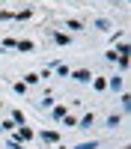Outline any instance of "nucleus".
I'll list each match as a JSON object with an SVG mask.
<instances>
[{"instance_id":"7ed1b4c3","label":"nucleus","mask_w":131,"mask_h":149,"mask_svg":"<svg viewBox=\"0 0 131 149\" xmlns=\"http://www.w3.org/2000/svg\"><path fill=\"white\" fill-rule=\"evenodd\" d=\"M42 140H48V143H57V131H42Z\"/></svg>"},{"instance_id":"6e6552de","label":"nucleus","mask_w":131,"mask_h":149,"mask_svg":"<svg viewBox=\"0 0 131 149\" xmlns=\"http://www.w3.org/2000/svg\"><path fill=\"white\" fill-rule=\"evenodd\" d=\"M75 149H98V140H92V143H80V146H75Z\"/></svg>"},{"instance_id":"0eeeda50","label":"nucleus","mask_w":131,"mask_h":149,"mask_svg":"<svg viewBox=\"0 0 131 149\" xmlns=\"http://www.w3.org/2000/svg\"><path fill=\"white\" fill-rule=\"evenodd\" d=\"M119 86H122V78H116V74H113V78H110V90H119Z\"/></svg>"},{"instance_id":"f03ea898","label":"nucleus","mask_w":131,"mask_h":149,"mask_svg":"<svg viewBox=\"0 0 131 149\" xmlns=\"http://www.w3.org/2000/svg\"><path fill=\"white\" fill-rule=\"evenodd\" d=\"M89 125H92V113H87V116L78 122V128H89Z\"/></svg>"},{"instance_id":"39448f33","label":"nucleus","mask_w":131,"mask_h":149,"mask_svg":"<svg viewBox=\"0 0 131 149\" xmlns=\"http://www.w3.org/2000/svg\"><path fill=\"white\" fill-rule=\"evenodd\" d=\"M18 51H33V42H15Z\"/></svg>"},{"instance_id":"f257e3e1","label":"nucleus","mask_w":131,"mask_h":149,"mask_svg":"<svg viewBox=\"0 0 131 149\" xmlns=\"http://www.w3.org/2000/svg\"><path fill=\"white\" fill-rule=\"evenodd\" d=\"M71 78L83 84V81H89V72H87V69H80V72H75V74H71Z\"/></svg>"},{"instance_id":"423d86ee","label":"nucleus","mask_w":131,"mask_h":149,"mask_svg":"<svg viewBox=\"0 0 131 149\" xmlns=\"http://www.w3.org/2000/svg\"><path fill=\"white\" fill-rule=\"evenodd\" d=\"M54 39H57V45H69V36H66V33H57Z\"/></svg>"},{"instance_id":"20e7f679","label":"nucleus","mask_w":131,"mask_h":149,"mask_svg":"<svg viewBox=\"0 0 131 149\" xmlns=\"http://www.w3.org/2000/svg\"><path fill=\"white\" fill-rule=\"evenodd\" d=\"M18 137H21V140H30L33 131H30V128H18Z\"/></svg>"}]
</instances>
